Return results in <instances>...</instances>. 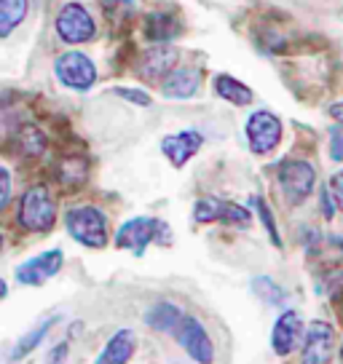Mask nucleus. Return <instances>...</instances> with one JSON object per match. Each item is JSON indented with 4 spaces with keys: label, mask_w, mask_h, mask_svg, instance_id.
Listing matches in <instances>:
<instances>
[{
    "label": "nucleus",
    "mask_w": 343,
    "mask_h": 364,
    "mask_svg": "<svg viewBox=\"0 0 343 364\" xmlns=\"http://www.w3.org/2000/svg\"><path fill=\"white\" fill-rule=\"evenodd\" d=\"M177 335V341L183 346L188 356L199 364H212V356H215V348H212V341H209V335L206 330L201 327V321L194 316H183V324H180V330L174 332Z\"/></svg>",
    "instance_id": "7"
},
{
    "label": "nucleus",
    "mask_w": 343,
    "mask_h": 364,
    "mask_svg": "<svg viewBox=\"0 0 343 364\" xmlns=\"http://www.w3.org/2000/svg\"><path fill=\"white\" fill-rule=\"evenodd\" d=\"M57 78L70 86V89L75 91H86L94 86V80H97V68H94V62L86 54H78V51H70V54H62L57 57Z\"/></svg>",
    "instance_id": "5"
},
{
    "label": "nucleus",
    "mask_w": 343,
    "mask_h": 364,
    "mask_svg": "<svg viewBox=\"0 0 343 364\" xmlns=\"http://www.w3.org/2000/svg\"><path fill=\"white\" fill-rule=\"evenodd\" d=\"M177 65V51L169 46H153L148 48L137 62V75H142L145 80H156L161 75H172V68Z\"/></svg>",
    "instance_id": "13"
},
{
    "label": "nucleus",
    "mask_w": 343,
    "mask_h": 364,
    "mask_svg": "<svg viewBox=\"0 0 343 364\" xmlns=\"http://www.w3.org/2000/svg\"><path fill=\"white\" fill-rule=\"evenodd\" d=\"M201 148V134L199 132H180V134H172L161 142V150L164 156L172 161V166H185L188 159H194Z\"/></svg>",
    "instance_id": "14"
},
{
    "label": "nucleus",
    "mask_w": 343,
    "mask_h": 364,
    "mask_svg": "<svg viewBox=\"0 0 343 364\" xmlns=\"http://www.w3.org/2000/svg\"><path fill=\"white\" fill-rule=\"evenodd\" d=\"M62 353H68V346H59L57 351L51 353V364H59V356H62Z\"/></svg>",
    "instance_id": "32"
},
{
    "label": "nucleus",
    "mask_w": 343,
    "mask_h": 364,
    "mask_svg": "<svg viewBox=\"0 0 343 364\" xmlns=\"http://www.w3.org/2000/svg\"><path fill=\"white\" fill-rule=\"evenodd\" d=\"M86 171H89V166H86L83 159H65L59 164L57 174L62 185H80V182L86 180Z\"/></svg>",
    "instance_id": "21"
},
{
    "label": "nucleus",
    "mask_w": 343,
    "mask_h": 364,
    "mask_svg": "<svg viewBox=\"0 0 343 364\" xmlns=\"http://www.w3.org/2000/svg\"><path fill=\"white\" fill-rule=\"evenodd\" d=\"M215 91H218L223 100H228L233 105H250L252 102V91L239 83V80H233L231 75H220L215 80Z\"/></svg>",
    "instance_id": "19"
},
{
    "label": "nucleus",
    "mask_w": 343,
    "mask_h": 364,
    "mask_svg": "<svg viewBox=\"0 0 343 364\" xmlns=\"http://www.w3.org/2000/svg\"><path fill=\"white\" fill-rule=\"evenodd\" d=\"M27 16V0H0V35H11V30Z\"/></svg>",
    "instance_id": "18"
},
{
    "label": "nucleus",
    "mask_w": 343,
    "mask_h": 364,
    "mask_svg": "<svg viewBox=\"0 0 343 364\" xmlns=\"http://www.w3.org/2000/svg\"><path fill=\"white\" fill-rule=\"evenodd\" d=\"M115 244L121 250H132L134 255H145L148 244H161V247L172 244V233L167 223H161V220L134 217V220H129V223L121 225L118 236H115Z\"/></svg>",
    "instance_id": "1"
},
{
    "label": "nucleus",
    "mask_w": 343,
    "mask_h": 364,
    "mask_svg": "<svg viewBox=\"0 0 343 364\" xmlns=\"http://www.w3.org/2000/svg\"><path fill=\"white\" fill-rule=\"evenodd\" d=\"M330 193H332V198H335L338 209H343V171H338L330 180Z\"/></svg>",
    "instance_id": "27"
},
{
    "label": "nucleus",
    "mask_w": 343,
    "mask_h": 364,
    "mask_svg": "<svg viewBox=\"0 0 343 364\" xmlns=\"http://www.w3.org/2000/svg\"><path fill=\"white\" fill-rule=\"evenodd\" d=\"M134 348H137V341H134V332L132 330H118L107 341L105 351L100 353L97 364H126L132 356H134Z\"/></svg>",
    "instance_id": "15"
},
{
    "label": "nucleus",
    "mask_w": 343,
    "mask_h": 364,
    "mask_svg": "<svg viewBox=\"0 0 343 364\" xmlns=\"http://www.w3.org/2000/svg\"><path fill=\"white\" fill-rule=\"evenodd\" d=\"M68 230L70 236L92 250H100L107 244V220L97 206H78V209H70L68 217Z\"/></svg>",
    "instance_id": "2"
},
{
    "label": "nucleus",
    "mask_w": 343,
    "mask_h": 364,
    "mask_svg": "<svg viewBox=\"0 0 343 364\" xmlns=\"http://www.w3.org/2000/svg\"><path fill=\"white\" fill-rule=\"evenodd\" d=\"M59 268H62V252L51 250L24 262L22 268L16 271V279H19L22 284L38 287V284H43V282H48L51 276H57Z\"/></svg>",
    "instance_id": "11"
},
{
    "label": "nucleus",
    "mask_w": 343,
    "mask_h": 364,
    "mask_svg": "<svg viewBox=\"0 0 343 364\" xmlns=\"http://www.w3.org/2000/svg\"><path fill=\"white\" fill-rule=\"evenodd\" d=\"M54 324H57V318H46V321H43V324H38V327H35L33 332H27L22 341L14 346V351H11V359H14V362H16V359H22V356H27V353L33 351L35 346H38V343L46 338L48 330H51Z\"/></svg>",
    "instance_id": "20"
},
{
    "label": "nucleus",
    "mask_w": 343,
    "mask_h": 364,
    "mask_svg": "<svg viewBox=\"0 0 343 364\" xmlns=\"http://www.w3.org/2000/svg\"><path fill=\"white\" fill-rule=\"evenodd\" d=\"M180 30H174V22H172V16L167 14H156V16H150L148 19V38L153 41H167L172 35H177Z\"/></svg>",
    "instance_id": "23"
},
{
    "label": "nucleus",
    "mask_w": 343,
    "mask_h": 364,
    "mask_svg": "<svg viewBox=\"0 0 343 364\" xmlns=\"http://www.w3.org/2000/svg\"><path fill=\"white\" fill-rule=\"evenodd\" d=\"M118 94H121L124 100H132V102H137V105H150V97H145L142 91H134V89H118Z\"/></svg>",
    "instance_id": "28"
},
{
    "label": "nucleus",
    "mask_w": 343,
    "mask_h": 364,
    "mask_svg": "<svg viewBox=\"0 0 343 364\" xmlns=\"http://www.w3.org/2000/svg\"><path fill=\"white\" fill-rule=\"evenodd\" d=\"M145 321L159 332H177L180 324H183V314H180V308L172 306V303H161V306L150 311Z\"/></svg>",
    "instance_id": "17"
},
{
    "label": "nucleus",
    "mask_w": 343,
    "mask_h": 364,
    "mask_svg": "<svg viewBox=\"0 0 343 364\" xmlns=\"http://www.w3.org/2000/svg\"><path fill=\"white\" fill-rule=\"evenodd\" d=\"M330 156L332 161H343V129L330 132Z\"/></svg>",
    "instance_id": "26"
},
{
    "label": "nucleus",
    "mask_w": 343,
    "mask_h": 364,
    "mask_svg": "<svg viewBox=\"0 0 343 364\" xmlns=\"http://www.w3.org/2000/svg\"><path fill=\"white\" fill-rule=\"evenodd\" d=\"M0 185H3V196H0V206L9 204V196H11V177H9V171L3 169L0 171Z\"/></svg>",
    "instance_id": "29"
},
{
    "label": "nucleus",
    "mask_w": 343,
    "mask_h": 364,
    "mask_svg": "<svg viewBox=\"0 0 343 364\" xmlns=\"http://www.w3.org/2000/svg\"><path fill=\"white\" fill-rule=\"evenodd\" d=\"M57 33L68 43H83L94 35V19L78 3H68L57 16Z\"/></svg>",
    "instance_id": "8"
},
{
    "label": "nucleus",
    "mask_w": 343,
    "mask_h": 364,
    "mask_svg": "<svg viewBox=\"0 0 343 364\" xmlns=\"http://www.w3.org/2000/svg\"><path fill=\"white\" fill-rule=\"evenodd\" d=\"M300 332H303V321L295 311H285L282 316L276 318L274 324V335H271V346L279 356H287L292 353L300 346Z\"/></svg>",
    "instance_id": "12"
},
{
    "label": "nucleus",
    "mask_w": 343,
    "mask_h": 364,
    "mask_svg": "<svg viewBox=\"0 0 343 364\" xmlns=\"http://www.w3.org/2000/svg\"><path fill=\"white\" fill-rule=\"evenodd\" d=\"M335 351V330L327 321H314L303 341V364H327Z\"/></svg>",
    "instance_id": "10"
},
{
    "label": "nucleus",
    "mask_w": 343,
    "mask_h": 364,
    "mask_svg": "<svg viewBox=\"0 0 343 364\" xmlns=\"http://www.w3.org/2000/svg\"><path fill=\"white\" fill-rule=\"evenodd\" d=\"M322 206H324V217L330 220L332 217V201H330V193H327L324 188H322Z\"/></svg>",
    "instance_id": "30"
},
{
    "label": "nucleus",
    "mask_w": 343,
    "mask_h": 364,
    "mask_svg": "<svg viewBox=\"0 0 343 364\" xmlns=\"http://www.w3.org/2000/svg\"><path fill=\"white\" fill-rule=\"evenodd\" d=\"M57 220V204L54 198L48 196L46 188H30L22 198V206H19V223L22 228L33 230V233H43V230H51Z\"/></svg>",
    "instance_id": "3"
},
{
    "label": "nucleus",
    "mask_w": 343,
    "mask_h": 364,
    "mask_svg": "<svg viewBox=\"0 0 343 364\" xmlns=\"http://www.w3.org/2000/svg\"><path fill=\"white\" fill-rule=\"evenodd\" d=\"M196 223H231V225H250V212L239 204H231L223 198H201L194 209Z\"/></svg>",
    "instance_id": "9"
},
{
    "label": "nucleus",
    "mask_w": 343,
    "mask_h": 364,
    "mask_svg": "<svg viewBox=\"0 0 343 364\" xmlns=\"http://www.w3.org/2000/svg\"><path fill=\"white\" fill-rule=\"evenodd\" d=\"M19 145H22V153H27V156H41L43 148H46V136H43L41 129H35V126H22Z\"/></svg>",
    "instance_id": "22"
},
{
    "label": "nucleus",
    "mask_w": 343,
    "mask_h": 364,
    "mask_svg": "<svg viewBox=\"0 0 343 364\" xmlns=\"http://www.w3.org/2000/svg\"><path fill=\"white\" fill-rule=\"evenodd\" d=\"M199 73L196 70H174L169 78L164 80V94L174 97V100H188L199 91Z\"/></svg>",
    "instance_id": "16"
},
{
    "label": "nucleus",
    "mask_w": 343,
    "mask_h": 364,
    "mask_svg": "<svg viewBox=\"0 0 343 364\" xmlns=\"http://www.w3.org/2000/svg\"><path fill=\"white\" fill-rule=\"evenodd\" d=\"M330 115L335 118V121H341V124H343V102L332 105V107H330Z\"/></svg>",
    "instance_id": "31"
},
{
    "label": "nucleus",
    "mask_w": 343,
    "mask_h": 364,
    "mask_svg": "<svg viewBox=\"0 0 343 364\" xmlns=\"http://www.w3.org/2000/svg\"><path fill=\"white\" fill-rule=\"evenodd\" d=\"M341 364H343V351H341Z\"/></svg>",
    "instance_id": "33"
},
{
    "label": "nucleus",
    "mask_w": 343,
    "mask_h": 364,
    "mask_svg": "<svg viewBox=\"0 0 343 364\" xmlns=\"http://www.w3.org/2000/svg\"><path fill=\"white\" fill-rule=\"evenodd\" d=\"M247 136H250L252 153L265 156V153H271L279 145V139H282V124L268 110H258L247 121Z\"/></svg>",
    "instance_id": "6"
},
{
    "label": "nucleus",
    "mask_w": 343,
    "mask_h": 364,
    "mask_svg": "<svg viewBox=\"0 0 343 364\" xmlns=\"http://www.w3.org/2000/svg\"><path fill=\"white\" fill-rule=\"evenodd\" d=\"M252 206L260 212V217H263V223H265V228H268V233H271V241L274 244H279V233H276V225H274V217H271V212H268V206H265V201L263 198H252Z\"/></svg>",
    "instance_id": "25"
},
{
    "label": "nucleus",
    "mask_w": 343,
    "mask_h": 364,
    "mask_svg": "<svg viewBox=\"0 0 343 364\" xmlns=\"http://www.w3.org/2000/svg\"><path fill=\"white\" fill-rule=\"evenodd\" d=\"M252 287H255L260 295H265V300H268V303H282V300H285V297H282V289H279V287H274V282H271V279H258Z\"/></svg>",
    "instance_id": "24"
},
{
    "label": "nucleus",
    "mask_w": 343,
    "mask_h": 364,
    "mask_svg": "<svg viewBox=\"0 0 343 364\" xmlns=\"http://www.w3.org/2000/svg\"><path fill=\"white\" fill-rule=\"evenodd\" d=\"M314 180H317V174H314L309 161L290 159L279 166V185H282V193L290 204H303L314 191Z\"/></svg>",
    "instance_id": "4"
}]
</instances>
